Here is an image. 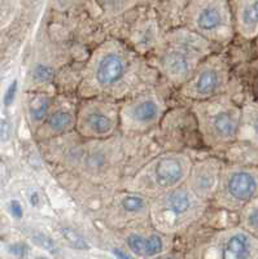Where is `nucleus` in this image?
<instances>
[{"label":"nucleus","mask_w":258,"mask_h":259,"mask_svg":"<svg viewBox=\"0 0 258 259\" xmlns=\"http://www.w3.org/2000/svg\"><path fill=\"white\" fill-rule=\"evenodd\" d=\"M258 198V165L225 163L214 203L230 211L241 209Z\"/></svg>","instance_id":"1a4fd4ad"},{"label":"nucleus","mask_w":258,"mask_h":259,"mask_svg":"<svg viewBox=\"0 0 258 259\" xmlns=\"http://www.w3.org/2000/svg\"><path fill=\"white\" fill-rule=\"evenodd\" d=\"M183 18L187 29L213 45H227L236 32L230 0H188Z\"/></svg>","instance_id":"423d86ee"},{"label":"nucleus","mask_w":258,"mask_h":259,"mask_svg":"<svg viewBox=\"0 0 258 259\" xmlns=\"http://www.w3.org/2000/svg\"><path fill=\"white\" fill-rule=\"evenodd\" d=\"M73 0H51V4L57 11H65L71 6Z\"/></svg>","instance_id":"cd10ccee"},{"label":"nucleus","mask_w":258,"mask_h":259,"mask_svg":"<svg viewBox=\"0 0 258 259\" xmlns=\"http://www.w3.org/2000/svg\"><path fill=\"white\" fill-rule=\"evenodd\" d=\"M9 253L12 254V255L17 256V258H24L27 253V246L22 242H16V244L9 245L8 247Z\"/></svg>","instance_id":"a878e982"},{"label":"nucleus","mask_w":258,"mask_h":259,"mask_svg":"<svg viewBox=\"0 0 258 259\" xmlns=\"http://www.w3.org/2000/svg\"><path fill=\"white\" fill-rule=\"evenodd\" d=\"M230 61L222 53H211L200 62L194 74L179 87L180 96L203 101L226 94L230 84Z\"/></svg>","instance_id":"9d476101"},{"label":"nucleus","mask_w":258,"mask_h":259,"mask_svg":"<svg viewBox=\"0 0 258 259\" xmlns=\"http://www.w3.org/2000/svg\"><path fill=\"white\" fill-rule=\"evenodd\" d=\"M29 201H30V203H31L32 206H38V203H39L38 193H31V194H30Z\"/></svg>","instance_id":"c756f323"},{"label":"nucleus","mask_w":258,"mask_h":259,"mask_svg":"<svg viewBox=\"0 0 258 259\" xmlns=\"http://www.w3.org/2000/svg\"><path fill=\"white\" fill-rule=\"evenodd\" d=\"M156 73L138 53L117 39L95 48L82 69L78 96L123 101L153 85Z\"/></svg>","instance_id":"f257e3e1"},{"label":"nucleus","mask_w":258,"mask_h":259,"mask_svg":"<svg viewBox=\"0 0 258 259\" xmlns=\"http://www.w3.org/2000/svg\"><path fill=\"white\" fill-rule=\"evenodd\" d=\"M11 131H12L11 121L3 119V122H2V140H3V143H6L7 139L11 138Z\"/></svg>","instance_id":"bb28decb"},{"label":"nucleus","mask_w":258,"mask_h":259,"mask_svg":"<svg viewBox=\"0 0 258 259\" xmlns=\"http://www.w3.org/2000/svg\"><path fill=\"white\" fill-rule=\"evenodd\" d=\"M165 112L164 96L150 85L121 101L120 131L126 136L148 133L161 122Z\"/></svg>","instance_id":"0eeeda50"},{"label":"nucleus","mask_w":258,"mask_h":259,"mask_svg":"<svg viewBox=\"0 0 258 259\" xmlns=\"http://www.w3.org/2000/svg\"><path fill=\"white\" fill-rule=\"evenodd\" d=\"M41 259H46V258H41Z\"/></svg>","instance_id":"72a5a7b5"},{"label":"nucleus","mask_w":258,"mask_h":259,"mask_svg":"<svg viewBox=\"0 0 258 259\" xmlns=\"http://www.w3.org/2000/svg\"><path fill=\"white\" fill-rule=\"evenodd\" d=\"M99 2L106 15L118 16L138 6L143 0H99Z\"/></svg>","instance_id":"aec40b11"},{"label":"nucleus","mask_w":258,"mask_h":259,"mask_svg":"<svg viewBox=\"0 0 258 259\" xmlns=\"http://www.w3.org/2000/svg\"><path fill=\"white\" fill-rule=\"evenodd\" d=\"M31 240L34 244L38 245L39 247H42V249H44V250L50 251V253L56 254V251H57V245H56V242L51 239L50 236L44 235V233L42 232L31 233Z\"/></svg>","instance_id":"5701e85b"},{"label":"nucleus","mask_w":258,"mask_h":259,"mask_svg":"<svg viewBox=\"0 0 258 259\" xmlns=\"http://www.w3.org/2000/svg\"><path fill=\"white\" fill-rule=\"evenodd\" d=\"M214 45L187 27H178L164 36L156 50V66L169 83L180 87L200 62L213 53Z\"/></svg>","instance_id":"f03ea898"},{"label":"nucleus","mask_w":258,"mask_h":259,"mask_svg":"<svg viewBox=\"0 0 258 259\" xmlns=\"http://www.w3.org/2000/svg\"><path fill=\"white\" fill-rule=\"evenodd\" d=\"M56 97L44 91H27L24 95V109L31 133L35 134L46 121Z\"/></svg>","instance_id":"dca6fc26"},{"label":"nucleus","mask_w":258,"mask_h":259,"mask_svg":"<svg viewBox=\"0 0 258 259\" xmlns=\"http://www.w3.org/2000/svg\"><path fill=\"white\" fill-rule=\"evenodd\" d=\"M257 69H258V62H257Z\"/></svg>","instance_id":"473e14b6"},{"label":"nucleus","mask_w":258,"mask_h":259,"mask_svg":"<svg viewBox=\"0 0 258 259\" xmlns=\"http://www.w3.org/2000/svg\"><path fill=\"white\" fill-rule=\"evenodd\" d=\"M240 214V221L244 228L258 237V198L241 209Z\"/></svg>","instance_id":"6ab92c4d"},{"label":"nucleus","mask_w":258,"mask_h":259,"mask_svg":"<svg viewBox=\"0 0 258 259\" xmlns=\"http://www.w3.org/2000/svg\"><path fill=\"white\" fill-rule=\"evenodd\" d=\"M113 254H115L116 258L117 259H132L129 254L125 253V251L121 250V249H117V247H116V249H113Z\"/></svg>","instance_id":"c85d7f7f"},{"label":"nucleus","mask_w":258,"mask_h":259,"mask_svg":"<svg viewBox=\"0 0 258 259\" xmlns=\"http://www.w3.org/2000/svg\"><path fill=\"white\" fill-rule=\"evenodd\" d=\"M253 41H254V47H255V51H257V53H258V36H257V38H255L254 40H253Z\"/></svg>","instance_id":"7c9ffc66"},{"label":"nucleus","mask_w":258,"mask_h":259,"mask_svg":"<svg viewBox=\"0 0 258 259\" xmlns=\"http://www.w3.org/2000/svg\"><path fill=\"white\" fill-rule=\"evenodd\" d=\"M8 211L15 219H21L24 217V207H22V203L20 202V200H16V198H13V200H11L8 202Z\"/></svg>","instance_id":"393cba45"},{"label":"nucleus","mask_w":258,"mask_h":259,"mask_svg":"<svg viewBox=\"0 0 258 259\" xmlns=\"http://www.w3.org/2000/svg\"><path fill=\"white\" fill-rule=\"evenodd\" d=\"M78 104L80 101H76L73 97H56L46 121L34 134L36 140L39 143H46L76 131Z\"/></svg>","instance_id":"f8f14e48"},{"label":"nucleus","mask_w":258,"mask_h":259,"mask_svg":"<svg viewBox=\"0 0 258 259\" xmlns=\"http://www.w3.org/2000/svg\"><path fill=\"white\" fill-rule=\"evenodd\" d=\"M258 253V240L246 230L231 231L223 239L222 259H252Z\"/></svg>","instance_id":"2eb2a0df"},{"label":"nucleus","mask_w":258,"mask_h":259,"mask_svg":"<svg viewBox=\"0 0 258 259\" xmlns=\"http://www.w3.org/2000/svg\"><path fill=\"white\" fill-rule=\"evenodd\" d=\"M61 235L64 237V240L70 245L74 249H78V250H87L88 244L80 233L77 232L76 230L70 228V227H62L61 228Z\"/></svg>","instance_id":"4be33fe9"},{"label":"nucleus","mask_w":258,"mask_h":259,"mask_svg":"<svg viewBox=\"0 0 258 259\" xmlns=\"http://www.w3.org/2000/svg\"><path fill=\"white\" fill-rule=\"evenodd\" d=\"M121 101L105 97L81 99L77 113L76 134L90 140L115 138L121 126Z\"/></svg>","instance_id":"6e6552de"},{"label":"nucleus","mask_w":258,"mask_h":259,"mask_svg":"<svg viewBox=\"0 0 258 259\" xmlns=\"http://www.w3.org/2000/svg\"><path fill=\"white\" fill-rule=\"evenodd\" d=\"M166 259H175V258H166Z\"/></svg>","instance_id":"2f4dec72"},{"label":"nucleus","mask_w":258,"mask_h":259,"mask_svg":"<svg viewBox=\"0 0 258 259\" xmlns=\"http://www.w3.org/2000/svg\"><path fill=\"white\" fill-rule=\"evenodd\" d=\"M64 165L92 183H104L117 174L121 147L115 138L82 142L64 149Z\"/></svg>","instance_id":"39448f33"},{"label":"nucleus","mask_w":258,"mask_h":259,"mask_svg":"<svg viewBox=\"0 0 258 259\" xmlns=\"http://www.w3.org/2000/svg\"><path fill=\"white\" fill-rule=\"evenodd\" d=\"M55 68L51 66L50 64L46 62H36L32 69L30 70L29 83H30V91H38L39 87L52 82L55 78Z\"/></svg>","instance_id":"a211bd4d"},{"label":"nucleus","mask_w":258,"mask_h":259,"mask_svg":"<svg viewBox=\"0 0 258 259\" xmlns=\"http://www.w3.org/2000/svg\"><path fill=\"white\" fill-rule=\"evenodd\" d=\"M223 167H225V162L215 157H209L194 162L186 184L201 200L206 202L213 201L219 187Z\"/></svg>","instance_id":"ddd939ff"},{"label":"nucleus","mask_w":258,"mask_h":259,"mask_svg":"<svg viewBox=\"0 0 258 259\" xmlns=\"http://www.w3.org/2000/svg\"><path fill=\"white\" fill-rule=\"evenodd\" d=\"M236 34L246 40L258 36V0H231Z\"/></svg>","instance_id":"4468645a"},{"label":"nucleus","mask_w":258,"mask_h":259,"mask_svg":"<svg viewBox=\"0 0 258 259\" xmlns=\"http://www.w3.org/2000/svg\"><path fill=\"white\" fill-rule=\"evenodd\" d=\"M239 143L258 148V101H245L241 105Z\"/></svg>","instance_id":"f3484780"},{"label":"nucleus","mask_w":258,"mask_h":259,"mask_svg":"<svg viewBox=\"0 0 258 259\" xmlns=\"http://www.w3.org/2000/svg\"><path fill=\"white\" fill-rule=\"evenodd\" d=\"M126 245L132 253L138 256H145L147 254V236L138 232H131L126 236Z\"/></svg>","instance_id":"412c9836"},{"label":"nucleus","mask_w":258,"mask_h":259,"mask_svg":"<svg viewBox=\"0 0 258 259\" xmlns=\"http://www.w3.org/2000/svg\"><path fill=\"white\" fill-rule=\"evenodd\" d=\"M205 205L206 201L201 200L185 183L151 200L150 212L157 223L166 228H176L196 219L204 211Z\"/></svg>","instance_id":"9b49d317"},{"label":"nucleus","mask_w":258,"mask_h":259,"mask_svg":"<svg viewBox=\"0 0 258 259\" xmlns=\"http://www.w3.org/2000/svg\"><path fill=\"white\" fill-rule=\"evenodd\" d=\"M18 92V80L13 79L12 82L9 83L8 87L6 90V94H4V105L11 106L13 103H15L16 97H17Z\"/></svg>","instance_id":"b1692460"},{"label":"nucleus","mask_w":258,"mask_h":259,"mask_svg":"<svg viewBox=\"0 0 258 259\" xmlns=\"http://www.w3.org/2000/svg\"><path fill=\"white\" fill-rule=\"evenodd\" d=\"M197 131L206 147L226 148L239 142L241 106L223 94L208 100L194 101L191 106Z\"/></svg>","instance_id":"7ed1b4c3"},{"label":"nucleus","mask_w":258,"mask_h":259,"mask_svg":"<svg viewBox=\"0 0 258 259\" xmlns=\"http://www.w3.org/2000/svg\"><path fill=\"white\" fill-rule=\"evenodd\" d=\"M194 165L185 152H165L147 162L127 180L125 189L140 193L150 200L182 186Z\"/></svg>","instance_id":"20e7f679"}]
</instances>
